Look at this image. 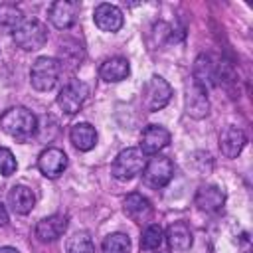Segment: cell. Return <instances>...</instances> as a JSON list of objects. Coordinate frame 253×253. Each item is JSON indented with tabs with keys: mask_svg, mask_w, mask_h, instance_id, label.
Wrapping results in <instances>:
<instances>
[{
	"mask_svg": "<svg viewBox=\"0 0 253 253\" xmlns=\"http://www.w3.org/2000/svg\"><path fill=\"white\" fill-rule=\"evenodd\" d=\"M87 95H89V87L83 81H79V79H71V81H67L59 89V93H57V105L61 107L63 113L75 115L83 107Z\"/></svg>",
	"mask_w": 253,
	"mask_h": 253,
	"instance_id": "7",
	"label": "cell"
},
{
	"mask_svg": "<svg viewBox=\"0 0 253 253\" xmlns=\"http://www.w3.org/2000/svg\"><path fill=\"white\" fill-rule=\"evenodd\" d=\"M6 223H8V211H6V208L0 204V227L6 225Z\"/></svg>",
	"mask_w": 253,
	"mask_h": 253,
	"instance_id": "27",
	"label": "cell"
},
{
	"mask_svg": "<svg viewBox=\"0 0 253 253\" xmlns=\"http://www.w3.org/2000/svg\"><path fill=\"white\" fill-rule=\"evenodd\" d=\"M162 239H164V231H162V227L156 225V223H150V225H146V229L142 231L140 247L146 249V251H154V249L160 247Z\"/></svg>",
	"mask_w": 253,
	"mask_h": 253,
	"instance_id": "24",
	"label": "cell"
},
{
	"mask_svg": "<svg viewBox=\"0 0 253 253\" xmlns=\"http://www.w3.org/2000/svg\"><path fill=\"white\" fill-rule=\"evenodd\" d=\"M0 128L18 140H26L34 136L38 128V119L26 107H12L0 115Z\"/></svg>",
	"mask_w": 253,
	"mask_h": 253,
	"instance_id": "1",
	"label": "cell"
},
{
	"mask_svg": "<svg viewBox=\"0 0 253 253\" xmlns=\"http://www.w3.org/2000/svg\"><path fill=\"white\" fill-rule=\"evenodd\" d=\"M0 253H18V249H14V247H0Z\"/></svg>",
	"mask_w": 253,
	"mask_h": 253,
	"instance_id": "28",
	"label": "cell"
},
{
	"mask_svg": "<svg viewBox=\"0 0 253 253\" xmlns=\"http://www.w3.org/2000/svg\"><path fill=\"white\" fill-rule=\"evenodd\" d=\"M69 138H71V142L77 150L87 152L97 144V130L89 123H77V125L71 126Z\"/></svg>",
	"mask_w": 253,
	"mask_h": 253,
	"instance_id": "18",
	"label": "cell"
},
{
	"mask_svg": "<svg viewBox=\"0 0 253 253\" xmlns=\"http://www.w3.org/2000/svg\"><path fill=\"white\" fill-rule=\"evenodd\" d=\"M38 168L45 178H57L67 168V156L61 148H55V146L45 148L38 156Z\"/></svg>",
	"mask_w": 253,
	"mask_h": 253,
	"instance_id": "9",
	"label": "cell"
},
{
	"mask_svg": "<svg viewBox=\"0 0 253 253\" xmlns=\"http://www.w3.org/2000/svg\"><path fill=\"white\" fill-rule=\"evenodd\" d=\"M16 168H18V164H16V158H14L12 150L0 146V174L2 176H12L16 172Z\"/></svg>",
	"mask_w": 253,
	"mask_h": 253,
	"instance_id": "26",
	"label": "cell"
},
{
	"mask_svg": "<svg viewBox=\"0 0 253 253\" xmlns=\"http://www.w3.org/2000/svg\"><path fill=\"white\" fill-rule=\"evenodd\" d=\"M170 97H172V87L160 75H152L142 87V105L146 111H160L162 107L168 105Z\"/></svg>",
	"mask_w": 253,
	"mask_h": 253,
	"instance_id": "5",
	"label": "cell"
},
{
	"mask_svg": "<svg viewBox=\"0 0 253 253\" xmlns=\"http://www.w3.org/2000/svg\"><path fill=\"white\" fill-rule=\"evenodd\" d=\"M174 176V164L170 158L160 156V154H152V158L146 162L144 170H142V178L144 184L150 188H164Z\"/></svg>",
	"mask_w": 253,
	"mask_h": 253,
	"instance_id": "6",
	"label": "cell"
},
{
	"mask_svg": "<svg viewBox=\"0 0 253 253\" xmlns=\"http://www.w3.org/2000/svg\"><path fill=\"white\" fill-rule=\"evenodd\" d=\"M144 166H146V154L140 148L130 146L117 154L111 172L117 180L126 182V180H132L134 176H138L144 170Z\"/></svg>",
	"mask_w": 253,
	"mask_h": 253,
	"instance_id": "3",
	"label": "cell"
},
{
	"mask_svg": "<svg viewBox=\"0 0 253 253\" xmlns=\"http://www.w3.org/2000/svg\"><path fill=\"white\" fill-rule=\"evenodd\" d=\"M158 253H164V251H158Z\"/></svg>",
	"mask_w": 253,
	"mask_h": 253,
	"instance_id": "29",
	"label": "cell"
},
{
	"mask_svg": "<svg viewBox=\"0 0 253 253\" xmlns=\"http://www.w3.org/2000/svg\"><path fill=\"white\" fill-rule=\"evenodd\" d=\"M225 202V194L217 186H202L196 192V206L204 211H217Z\"/></svg>",
	"mask_w": 253,
	"mask_h": 253,
	"instance_id": "19",
	"label": "cell"
},
{
	"mask_svg": "<svg viewBox=\"0 0 253 253\" xmlns=\"http://www.w3.org/2000/svg\"><path fill=\"white\" fill-rule=\"evenodd\" d=\"M170 142V132L160 125H148L140 134V150L144 154H158Z\"/></svg>",
	"mask_w": 253,
	"mask_h": 253,
	"instance_id": "11",
	"label": "cell"
},
{
	"mask_svg": "<svg viewBox=\"0 0 253 253\" xmlns=\"http://www.w3.org/2000/svg\"><path fill=\"white\" fill-rule=\"evenodd\" d=\"M12 38L24 51H36L47 42V26L36 18H24L22 24L12 32Z\"/></svg>",
	"mask_w": 253,
	"mask_h": 253,
	"instance_id": "2",
	"label": "cell"
},
{
	"mask_svg": "<svg viewBox=\"0 0 253 253\" xmlns=\"http://www.w3.org/2000/svg\"><path fill=\"white\" fill-rule=\"evenodd\" d=\"M93 20H95V26L103 32H119L125 24V18H123V12L121 8H117L115 4H99L93 12Z\"/></svg>",
	"mask_w": 253,
	"mask_h": 253,
	"instance_id": "10",
	"label": "cell"
},
{
	"mask_svg": "<svg viewBox=\"0 0 253 253\" xmlns=\"http://www.w3.org/2000/svg\"><path fill=\"white\" fill-rule=\"evenodd\" d=\"M67 229V215L61 213H53L49 217H43L38 221L36 225V237L43 243L47 241H55L63 235V231Z\"/></svg>",
	"mask_w": 253,
	"mask_h": 253,
	"instance_id": "12",
	"label": "cell"
},
{
	"mask_svg": "<svg viewBox=\"0 0 253 253\" xmlns=\"http://www.w3.org/2000/svg\"><path fill=\"white\" fill-rule=\"evenodd\" d=\"M125 213L132 219V221H138V223H142V221H148L150 219V215H152V206H150V202L144 198V196H140V194H128L126 198H125Z\"/></svg>",
	"mask_w": 253,
	"mask_h": 253,
	"instance_id": "16",
	"label": "cell"
},
{
	"mask_svg": "<svg viewBox=\"0 0 253 253\" xmlns=\"http://www.w3.org/2000/svg\"><path fill=\"white\" fill-rule=\"evenodd\" d=\"M65 249H67V253H95V245H93L89 233H85V231L73 233L67 239Z\"/></svg>",
	"mask_w": 253,
	"mask_h": 253,
	"instance_id": "25",
	"label": "cell"
},
{
	"mask_svg": "<svg viewBox=\"0 0 253 253\" xmlns=\"http://www.w3.org/2000/svg\"><path fill=\"white\" fill-rule=\"evenodd\" d=\"M194 79H196L194 85H198L204 91L217 83V73H215V67H213L210 55H206V53L198 55V59L194 63Z\"/></svg>",
	"mask_w": 253,
	"mask_h": 253,
	"instance_id": "15",
	"label": "cell"
},
{
	"mask_svg": "<svg viewBox=\"0 0 253 253\" xmlns=\"http://www.w3.org/2000/svg\"><path fill=\"white\" fill-rule=\"evenodd\" d=\"M24 20L22 10L16 4L0 2V32H14Z\"/></svg>",
	"mask_w": 253,
	"mask_h": 253,
	"instance_id": "22",
	"label": "cell"
},
{
	"mask_svg": "<svg viewBox=\"0 0 253 253\" xmlns=\"http://www.w3.org/2000/svg\"><path fill=\"white\" fill-rule=\"evenodd\" d=\"M61 63L53 57H38L30 69V81L32 87L38 91H49L55 87L59 79Z\"/></svg>",
	"mask_w": 253,
	"mask_h": 253,
	"instance_id": "4",
	"label": "cell"
},
{
	"mask_svg": "<svg viewBox=\"0 0 253 253\" xmlns=\"http://www.w3.org/2000/svg\"><path fill=\"white\" fill-rule=\"evenodd\" d=\"M247 138H245V132L237 126H227L221 136H219V148H221V154L227 156V158H235L243 146H245Z\"/></svg>",
	"mask_w": 253,
	"mask_h": 253,
	"instance_id": "13",
	"label": "cell"
},
{
	"mask_svg": "<svg viewBox=\"0 0 253 253\" xmlns=\"http://www.w3.org/2000/svg\"><path fill=\"white\" fill-rule=\"evenodd\" d=\"M101 253H130V239L125 233H111L103 239Z\"/></svg>",
	"mask_w": 253,
	"mask_h": 253,
	"instance_id": "23",
	"label": "cell"
},
{
	"mask_svg": "<svg viewBox=\"0 0 253 253\" xmlns=\"http://www.w3.org/2000/svg\"><path fill=\"white\" fill-rule=\"evenodd\" d=\"M79 14V2L73 0H57L49 6V22L57 30H67L75 24Z\"/></svg>",
	"mask_w": 253,
	"mask_h": 253,
	"instance_id": "8",
	"label": "cell"
},
{
	"mask_svg": "<svg viewBox=\"0 0 253 253\" xmlns=\"http://www.w3.org/2000/svg\"><path fill=\"white\" fill-rule=\"evenodd\" d=\"M8 204L16 213L26 215L32 211V208L36 204V196L28 186H14L8 192Z\"/></svg>",
	"mask_w": 253,
	"mask_h": 253,
	"instance_id": "20",
	"label": "cell"
},
{
	"mask_svg": "<svg viewBox=\"0 0 253 253\" xmlns=\"http://www.w3.org/2000/svg\"><path fill=\"white\" fill-rule=\"evenodd\" d=\"M166 241L172 251H186L192 245V231L184 221H174L166 229Z\"/></svg>",
	"mask_w": 253,
	"mask_h": 253,
	"instance_id": "17",
	"label": "cell"
},
{
	"mask_svg": "<svg viewBox=\"0 0 253 253\" xmlns=\"http://www.w3.org/2000/svg\"><path fill=\"white\" fill-rule=\"evenodd\" d=\"M186 111L190 117L194 119H202L208 115L210 111V103H208V97H206V91L200 89L198 85H192L188 89V95H186Z\"/></svg>",
	"mask_w": 253,
	"mask_h": 253,
	"instance_id": "21",
	"label": "cell"
},
{
	"mask_svg": "<svg viewBox=\"0 0 253 253\" xmlns=\"http://www.w3.org/2000/svg\"><path fill=\"white\" fill-rule=\"evenodd\" d=\"M128 73H130V65H128V61L125 57H109L99 67V75L107 83L123 81V79L128 77Z\"/></svg>",
	"mask_w": 253,
	"mask_h": 253,
	"instance_id": "14",
	"label": "cell"
}]
</instances>
